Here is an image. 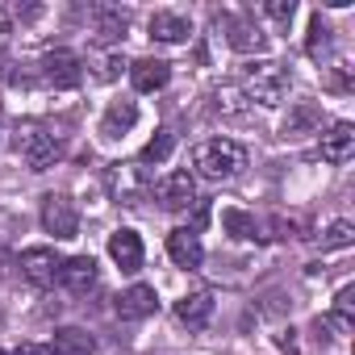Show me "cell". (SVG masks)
Returning <instances> with one entry per match:
<instances>
[{
  "label": "cell",
  "mask_w": 355,
  "mask_h": 355,
  "mask_svg": "<svg viewBox=\"0 0 355 355\" xmlns=\"http://www.w3.org/2000/svg\"><path fill=\"white\" fill-rule=\"evenodd\" d=\"M46 347H51V355H92L96 351V338L84 326H59Z\"/></svg>",
  "instance_id": "cell-14"
},
{
  "label": "cell",
  "mask_w": 355,
  "mask_h": 355,
  "mask_svg": "<svg viewBox=\"0 0 355 355\" xmlns=\"http://www.w3.org/2000/svg\"><path fill=\"white\" fill-rule=\"evenodd\" d=\"M167 255H171V263H175V268H184V272H197V268L205 263V247H201V234H197V230H189V226L171 230V234H167Z\"/></svg>",
  "instance_id": "cell-8"
},
{
  "label": "cell",
  "mask_w": 355,
  "mask_h": 355,
  "mask_svg": "<svg viewBox=\"0 0 355 355\" xmlns=\"http://www.w3.org/2000/svg\"><path fill=\"white\" fill-rule=\"evenodd\" d=\"M0 134H5V130H0Z\"/></svg>",
  "instance_id": "cell-29"
},
{
  "label": "cell",
  "mask_w": 355,
  "mask_h": 355,
  "mask_svg": "<svg viewBox=\"0 0 355 355\" xmlns=\"http://www.w3.org/2000/svg\"><path fill=\"white\" fill-rule=\"evenodd\" d=\"M263 13H268V17H276V21H288V17L297 13V5H293V0H268Z\"/></svg>",
  "instance_id": "cell-25"
},
{
  "label": "cell",
  "mask_w": 355,
  "mask_h": 355,
  "mask_svg": "<svg viewBox=\"0 0 355 355\" xmlns=\"http://www.w3.org/2000/svg\"><path fill=\"white\" fill-rule=\"evenodd\" d=\"M17 155L30 163V171H46L63 159V138L42 121H26L21 138H17Z\"/></svg>",
  "instance_id": "cell-3"
},
{
  "label": "cell",
  "mask_w": 355,
  "mask_h": 355,
  "mask_svg": "<svg viewBox=\"0 0 355 355\" xmlns=\"http://www.w3.org/2000/svg\"><path fill=\"white\" fill-rule=\"evenodd\" d=\"M17 263H21V276L34 288H51L59 280V268H63V259L55 255V247H30V251H21Z\"/></svg>",
  "instance_id": "cell-7"
},
{
  "label": "cell",
  "mask_w": 355,
  "mask_h": 355,
  "mask_svg": "<svg viewBox=\"0 0 355 355\" xmlns=\"http://www.w3.org/2000/svg\"><path fill=\"white\" fill-rule=\"evenodd\" d=\"M334 318L343 322V326H351L355 322V288L347 284V288H338V297H334Z\"/></svg>",
  "instance_id": "cell-24"
},
{
  "label": "cell",
  "mask_w": 355,
  "mask_h": 355,
  "mask_svg": "<svg viewBox=\"0 0 355 355\" xmlns=\"http://www.w3.org/2000/svg\"><path fill=\"white\" fill-rule=\"evenodd\" d=\"M42 230L55 234V239H76L80 234V214H76L71 197H59V193L42 197Z\"/></svg>",
  "instance_id": "cell-6"
},
{
  "label": "cell",
  "mask_w": 355,
  "mask_h": 355,
  "mask_svg": "<svg viewBox=\"0 0 355 355\" xmlns=\"http://www.w3.org/2000/svg\"><path fill=\"white\" fill-rule=\"evenodd\" d=\"M305 51H309V59H318V63H322V55L330 51V30L322 26V13L309 21V42H305Z\"/></svg>",
  "instance_id": "cell-23"
},
{
  "label": "cell",
  "mask_w": 355,
  "mask_h": 355,
  "mask_svg": "<svg viewBox=\"0 0 355 355\" xmlns=\"http://www.w3.org/2000/svg\"><path fill=\"white\" fill-rule=\"evenodd\" d=\"M193 167L205 180H234L247 167V146L234 142V138H209L193 150Z\"/></svg>",
  "instance_id": "cell-1"
},
{
  "label": "cell",
  "mask_w": 355,
  "mask_h": 355,
  "mask_svg": "<svg viewBox=\"0 0 355 355\" xmlns=\"http://www.w3.org/2000/svg\"><path fill=\"white\" fill-rule=\"evenodd\" d=\"M288 67L284 63H272V59H259V63H247L243 71V96L255 101V105H280L288 96Z\"/></svg>",
  "instance_id": "cell-2"
},
{
  "label": "cell",
  "mask_w": 355,
  "mask_h": 355,
  "mask_svg": "<svg viewBox=\"0 0 355 355\" xmlns=\"http://www.w3.org/2000/svg\"><path fill=\"white\" fill-rule=\"evenodd\" d=\"M121 67H125V59H121V55H109V59H105V71H101V80H117V71H121Z\"/></svg>",
  "instance_id": "cell-26"
},
{
  "label": "cell",
  "mask_w": 355,
  "mask_h": 355,
  "mask_svg": "<svg viewBox=\"0 0 355 355\" xmlns=\"http://www.w3.org/2000/svg\"><path fill=\"white\" fill-rule=\"evenodd\" d=\"M171 150H175V134H171V130H155V138L142 146L138 159H142V163H167Z\"/></svg>",
  "instance_id": "cell-21"
},
{
  "label": "cell",
  "mask_w": 355,
  "mask_h": 355,
  "mask_svg": "<svg viewBox=\"0 0 355 355\" xmlns=\"http://www.w3.org/2000/svg\"><path fill=\"white\" fill-rule=\"evenodd\" d=\"M13 355H51V347H46V343H21Z\"/></svg>",
  "instance_id": "cell-28"
},
{
  "label": "cell",
  "mask_w": 355,
  "mask_h": 355,
  "mask_svg": "<svg viewBox=\"0 0 355 355\" xmlns=\"http://www.w3.org/2000/svg\"><path fill=\"white\" fill-rule=\"evenodd\" d=\"M322 159L334 163V167H343V163L355 159V125H351V121H334V125L322 134Z\"/></svg>",
  "instance_id": "cell-10"
},
{
  "label": "cell",
  "mask_w": 355,
  "mask_h": 355,
  "mask_svg": "<svg viewBox=\"0 0 355 355\" xmlns=\"http://www.w3.org/2000/svg\"><path fill=\"white\" fill-rule=\"evenodd\" d=\"M134 121H138V105L134 101H113L101 117V138H121Z\"/></svg>",
  "instance_id": "cell-17"
},
{
  "label": "cell",
  "mask_w": 355,
  "mask_h": 355,
  "mask_svg": "<svg viewBox=\"0 0 355 355\" xmlns=\"http://www.w3.org/2000/svg\"><path fill=\"white\" fill-rule=\"evenodd\" d=\"M167 80H171V63H163V59H138L130 67L134 92H159V88H167Z\"/></svg>",
  "instance_id": "cell-12"
},
{
  "label": "cell",
  "mask_w": 355,
  "mask_h": 355,
  "mask_svg": "<svg viewBox=\"0 0 355 355\" xmlns=\"http://www.w3.org/2000/svg\"><path fill=\"white\" fill-rule=\"evenodd\" d=\"M109 255H113V263H117L121 272H138L142 259H146L142 239H138L134 230H113V234H109Z\"/></svg>",
  "instance_id": "cell-11"
},
{
  "label": "cell",
  "mask_w": 355,
  "mask_h": 355,
  "mask_svg": "<svg viewBox=\"0 0 355 355\" xmlns=\"http://www.w3.org/2000/svg\"><path fill=\"white\" fill-rule=\"evenodd\" d=\"M155 197H159V205L171 209V214H184L189 205H197V180H193V171H189V167L167 171L163 180L155 184Z\"/></svg>",
  "instance_id": "cell-5"
},
{
  "label": "cell",
  "mask_w": 355,
  "mask_h": 355,
  "mask_svg": "<svg viewBox=\"0 0 355 355\" xmlns=\"http://www.w3.org/2000/svg\"><path fill=\"white\" fill-rule=\"evenodd\" d=\"M355 243V226L351 222H330L322 230V251H338V247H351Z\"/></svg>",
  "instance_id": "cell-22"
},
{
  "label": "cell",
  "mask_w": 355,
  "mask_h": 355,
  "mask_svg": "<svg viewBox=\"0 0 355 355\" xmlns=\"http://www.w3.org/2000/svg\"><path fill=\"white\" fill-rule=\"evenodd\" d=\"M38 76H42V84L46 88H55V92H67V88H80V80H84V67H80V55L76 51H51V55H42V67H38Z\"/></svg>",
  "instance_id": "cell-4"
},
{
  "label": "cell",
  "mask_w": 355,
  "mask_h": 355,
  "mask_svg": "<svg viewBox=\"0 0 355 355\" xmlns=\"http://www.w3.org/2000/svg\"><path fill=\"white\" fill-rule=\"evenodd\" d=\"M222 226H226V234L239 239V243L259 239V222H255L251 214H243V209H226V214H222Z\"/></svg>",
  "instance_id": "cell-20"
},
{
  "label": "cell",
  "mask_w": 355,
  "mask_h": 355,
  "mask_svg": "<svg viewBox=\"0 0 355 355\" xmlns=\"http://www.w3.org/2000/svg\"><path fill=\"white\" fill-rule=\"evenodd\" d=\"M9 38H13V21H9V13L0 9V51L9 46Z\"/></svg>",
  "instance_id": "cell-27"
},
{
  "label": "cell",
  "mask_w": 355,
  "mask_h": 355,
  "mask_svg": "<svg viewBox=\"0 0 355 355\" xmlns=\"http://www.w3.org/2000/svg\"><path fill=\"white\" fill-rule=\"evenodd\" d=\"M0 355H5V351H0Z\"/></svg>",
  "instance_id": "cell-30"
},
{
  "label": "cell",
  "mask_w": 355,
  "mask_h": 355,
  "mask_svg": "<svg viewBox=\"0 0 355 355\" xmlns=\"http://www.w3.org/2000/svg\"><path fill=\"white\" fill-rule=\"evenodd\" d=\"M226 26H230V46H234V51H243V55L255 51V55H259V51L268 46V38L259 34V26H251V21H234V17H230Z\"/></svg>",
  "instance_id": "cell-19"
},
{
  "label": "cell",
  "mask_w": 355,
  "mask_h": 355,
  "mask_svg": "<svg viewBox=\"0 0 355 355\" xmlns=\"http://www.w3.org/2000/svg\"><path fill=\"white\" fill-rule=\"evenodd\" d=\"M159 309V293L150 288V284H130L117 301H113V313L121 318V322H142V318H150Z\"/></svg>",
  "instance_id": "cell-9"
},
{
  "label": "cell",
  "mask_w": 355,
  "mask_h": 355,
  "mask_svg": "<svg viewBox=\"0 0 355 355\" xmlns=\"http://www.w3.org/2000/svg\"><path fill=\"white\" fill-rule=\"evenodd\" d=\"M59 284L67 293H88L96 284V259L92 255H76V259H63L59 268Z\"/></svg>",
  "instance_id": "cell-13"
},
{
  "label": "cell",
  "mask_w": 355,
  "mask_h": 355,
  "mask_svg": "<svg viewBox=\"0 0 355 355\" xmlns=\"http://www.w3.org/2000/svg\"><path fill=\"white\" fill-rule=\"evenodd\" d=\"M96 17V42H121L125 38V30H130V17L121 13V9H96L92 13Z\"/></svg>",
  "instance_id": "cell-18"
},
{
  "label": "cell",
  "mask_w": 355,
  "mask_h": 355,
  "mask_svg": "<svg viewBox=\"0 0 355 355\" xmlns=\"http://www.w3.org/2000/svg\"><path fill=\"white\" fill-rule=\"evenodd\" d=\"M175 318L189 330H205L214 318V293H189L184 301H175Z\"/></svg>",
  "instance_id": "cell-15"
},
{
  "label": "cell",
  "mask_w": 355,
  "mask_h": 355,
  "mask_svg": "<svg viewBox=\"0 0 355 355\" xmlns=\"http://www.w3.org/2000/svg\"><path fill=\"white\" fill-rule=\"evenodd\" d=\"M146 30L155 42H189V34H193L189 17H180V13H150Z\"/></svg>",
  "instance_id": "cell-16"
}]
</instances>
